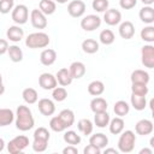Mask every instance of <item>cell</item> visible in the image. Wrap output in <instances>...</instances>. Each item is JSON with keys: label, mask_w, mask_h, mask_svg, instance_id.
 I'll return each mask as SVG.
<instances>
[{"label": "cell", "mask_w": 154, "mask_h": 154, "mask_svg": "<svg viewBox=\"0 0 154 154\" xmlns=\"http://www.w3.org/2000/svg\"><path fill=\"white\" fill-rule=\"evenodd\" d=\"M14 117H16V120H14L16 128L19 131H29L35 125V119L32 117V112L25 105H20L17 107Z\"/></svg>", "instance_id": "1"}, {"label": "cell", "mask_w": 154, "mask_h": 154, "mask_svg": "<svg viewBox=\"0 0 154 154\" xmlns=\"http://www.w3.org/2000/svg\"><path fill=\"white\" fill-rule=\"evenodd\" d=\"M49 42H51V38H49L48 34H46L43 31L31 32L25 38V46L28 48H31V49L46 48L49 45Z\"/></svg>", "instance_id": "2"}, {"label": "cell", "mask_w": 154, "mask_h": 154, "mask_svg": "<svg viewBox=\"0 0 154 154\" xmlns=\"http://www.w3.org/2000/svg\"><path fill=\"white\" fill-rule=\"evenodd\" d=\"M119 140H118V150L120 153H131L135 148L136 143V135L132 130H123L119 134Z\"/></svg>", "instance_id": "3"}, {"label": "cell", "mask_w": 154, "mask_h": 154, "mask_svg": "<svg viewBox=\"0 0 154 154\" xmlns=\"http://www.w3.org/2000/svg\"><path fill=\"white\" fill-rule=\"evenodd\" d=\"M29 146V138L24 135H19L13 137L7 143V152L10 154H20Z\"/></svg>", "instance_id": "4"}, {"label": "cell", "mask_w": 154, "mask_h": 154, "mask_svg": "<svg viewBox=\"0 0 154 154\" xmlns=\"http://www.w3.org/2000/svg\"><path fill=\"white\" fill-rule=\"evenodd\" d=\"M11 18L17 25L25 24L28 22V19H29V10H28V7L25 5H23V4L16 5L13 7V10L11 11Z\"/></svg>", "instance_id": "5"}, {"label": "cell", "mask_w": 154, "mask_h": 154, "mask_svg": "<svg viewBox=\"0 0 154 154\" xmlns=\"http://www.w3.org/2000/svg\"><path fill=\"white\" fill-rule=\"evenodd\" d=\"M141 61L147 69L154 67V46L152 43L144 45L141 48Z\"/></svg>", "instance_id": "6"}, {"label": "cell", "mask_w": 154, "mask_h": 154, "mask_svg": "<svg viewBox=\"0 0 154 154\" xmlns=\"http://www.w3.org/2000/svg\"><path fill=\"white\" fill-rule=\"evenodd\" d=\"M101 18L96 14H87L81 19V28L84 31H94L101 25Z\"/></svg>", "instance_id": "7"}, {"label": "cell", "mask_w": 154, "mask_h": 154, "mask_svg": "<svg viewBox=\"0 0 154 154\" xmlns=\"http://www.w3.org/2000/svg\"><path fill=\"white\" fill-rule=\"evenodd\" d=\"M30 23L35 29H38V30L45 29L48 24L47 16L43 14L38 8H34L30 12Z\"/></svg>", "instance_id": "8"}, {"label": "cell", "mask_w": 154, "mask_h": 154, "mask_svg": "<svg viewBox=\"0 0 154 154\" xmlns=\"http://www.w3.org/2000/svg\"><path fill=\"white\" fill-rule=\"evenodd\" d=\"M87 6L82 0H72L67 5V13L73 18H79L85 13Z\"/></svg>", "instance_id": "9"}, {"label": "cell", "mask_w": 154, "mask_h": 154, "mask_svg": "<svg viewBox=\"0 0 154 154\" xmlns=\"http://www.w3.org/2000/svg\"><path fill=\"white\" fill-rule=\"evenodd\" d=\"M38 85L45 90H53L58 85V82L54 75L49 72H43L38 77Z\"/></svg>", "instance_id": "10"}, {"label": "cell", "mask_w": 154, "mask_h": 154, "mask_svg": "<svg viewBox=\"0 0 154 154\" xmlns=\"http://www.w3.org/2000/svg\"><path fill=\"white\" fill-rule=\"evenodd\" d=\"M103 22L107 25L114 26L122 22V13L117 8H107L103 12Z\"/></svg>", "instance_id": "11"}, {"label": "cell", "mask_w": 154, "mask_h": 154, "mask_svg": "<svg viewBox=\"0 0 154 154\" xmlns=\"http://www.w3.org/2000/svg\"><path fill=\"white\" fill-rule=\"evenodd\" d=\"M37 107H38L40 113L42 116H46V117L53 116L54 112H55V105H54L53 100L47 99V97L40 99L38 100V103H37Z\"/></svg>", "instance_id": "12"}, {"label": "cell", "mask_w": 154, "mask_h": 154, "mask_svg": "<svg viewBox=\"0 0 154 154\" xmlns=\"http://www.w3.org/2000/svg\"><path fill=\"white\" fill-rule=\"evenodd\" d=\"M153 130H154V125H153V122L149 119H141L135 125V132L141 136L150 135Z\"/></svg>", "instance_id": "13"}, {"label": "cell", "mask_w": 154, "mask_h": 154, "mask_svg": "<svg viewBox=\"0 0 154 154\" xmlns=\"http://www.w3.org/2000/svg\"><path fill=\"white\" fill-rule=\"evenodd\" d=\"M119 36L124 40H130L135 35V25L130 20H125L119 23V29H118Z\"/></svg>", "instance_id": "14"}, {"label": "cell", "mask_w": 154, "mask_h": 154, "mask_svg": "<svg viewBox=\"0 0 154 154\" xmlns=\"http://www.w3.org/2000/svg\"><path fill=\"white\" fill-rule=\"evenodd\" d=\"M6 37L14 43L20 42L24 37V30L20 28V25H11L6 30Z\"/></svg>", "instance_id": "15"}, {"label": "cell", "mask_w": 154, "mask_h": 154, "mask_svg": "<svg viewBox=\"0 0 154 154\" xmlns=\"http://www.w3.org/2000/svg\"><path fill=\"white\" fill-rule=\"evenodd\" d=\"M57 60V52L52 48H46L40 54V61L45 66H51Z\"/></svg>", "instance_id": "16"}, {"label": "cell", "mask_w": 154, "mask_h": 154, "mask_svg": "<svg viewBox=\"0 0 154 154\" xmlns=\"http://www.w3.org/2000/svg\"><path fill=\"white\" fill-rule=\"evenodd\" d=\"M69 71H70L73 79H79L85 75L87 69H85V65L82 61H73L69 66Z\"/></svg>", "instance_id": "17"}, {"label": "cell", "mask_w": 154, "mask_h": 154, "mask_svg": "<svg viewBox=\"0 0 154 154\" xmlns=\"http://www.w3.org/2000/svg\"><path fill=\"white\" fill-rule=\"evenodd\" d=\"M55 78H57V82L61 87H67L73 81V78H72V76H71V73H70L67 67H63V69L58 70V72L55 75Z\"/></svg>", "instance_id": "18"}, {"label": "cell", "mask_w": 154, "mask_h": 154, "mask_svg": "<svg viewBox=\"0 0 154 154\" xmlns=\"http://www.w3.org/2000/svg\"><path fill=\"white\" fill-rule=\"evenodd\" d=\"M89 143L102 150L108 144V137L102 132H97V134H94L89 137Z\"/></svg>", "instance_id": "19"}, {"label": "cell", "mask_w": 154, "mask_h": 154, "mask_svg": "<svg viewBox=\"0 0 154 154\" xmlns=\"http://www.w3.org/2000/svg\"><path fill=\"white\" fill-rule=\"evenodd\" d=\"M150 79V76L147 71L144 70H141V69H137L135 71L131 72V76H130V81L131 83H143V84H148Z\"/></svg>", "instance_id": "20"}, {"label": "cell", "mask_w": 154, "mask_h": 154, "mask_svg": "<svg viewBox=\"0 0 154 154\" xmlns=\"http://www.w3.org/2000/svg\"><path fill=\"white\" fill-rule=\"evenodd\" d=\"M140 19L144 24H153L154 23V8L152 6H143L138 12Z\"/></svg>", "instance_id": "21"}, {"label": "cell", "mask_w": 154, "mask_h": 154, "mask_svg": "<svg viewBox=\"0 0 154 154\" xmlns=\"http://www.w3.org/2000/svg\"><path fill=\"white\" fill-rule=\"evenodd\" d=\"M108 108V103L107 101L101 97V96H95L91 101H90V109L94 113H99V112H103L107 111Z\"/></svg>", "instance_id": "22"}, {"label": "cell", "mask_w": 154, "mask_h": 154, "mask_svg": "<svg viewBox=\"0 0 154 154\" xmlns=\"http://www.w3.org/2000/svg\"><path fill=\"white\" fill-rule=\"evenodd\" d=\"M58 117L60 118V120L63 122V124L65 125L66 129L71 128L75 123V113L72 109L70 108H65V109H61L60 113L58 114Z\"/></svg>", "instance_id": "23"}, {"label": "cell", "mask_w": 154, "mask_h": 154, "mask_svg": "<svg viewBox=\"0 0 154 154\" xmlns=\"http://www.w3.org/2000/svg\"><path fill=\"white\" fill-rule=\"evenodd\" d=\"M14 113L10 108H0V128L11 125L14 122Z\"/></svg>", "instance_id": "24"}, {"label": "cell", "mask_w": 154, "mask_h": 154, "mask_svg": "<svg viewBox=\"0 0 154 154\" xmlns=\"http://www.w3.org/2000/svg\"><path fill=\"white\" fill-rule=\"evenodd\" d=\"M124 125H125L124 119L122 117H116V118L111 119L109 123H108L109 132L113 134V135H119L124 130Z\"/></svg>", "instance_id": "25"}, {"label": "cell", "mask_w": 154, "mask_h": 154, "mask_svg": "<svg viewBox=\"0 0 154 154\" xmlns=\"http://www.w3.org/2000/svg\"><path fill=\"white\" fill-rule=\"evenodd\" d=\"M130 103L136 111H143L147 107V99L144 95H137L131 94L130 96Z\"/></svg>", "instance_id": "26"}, {"label": "cell", "mask_w": 154, "mask_h": 154, "mask_svg": "<svg viewBox=\"0 0 154 154\" xmlns=\"http://www.w3.org/2000/svg\"><path fill=\"white\" fill-rule=\"evenodd\" d=\"M22 97H23V100H24L25 103H28V105H34V103H36L37 100H38V94H37L36 89L29 87V88H25V89L22 91Z\"/></svg>", "instance_id": "27"}, {"label": "cell", "mask_w": 154, "mask_h": 154, "mask_svg": "<svg viewBox=\"0 0 154 154\" xmlns=\"http://www.w3.org/2000/svg\"><path fill=\"white\" fill-rule=\"evenodd\" d=\"M38 10L46 14V16H51L57 10V2L53 0H41L38 4Z\"/></svg>", "instance_id": "28"}, {"label": "cell", "mask_w": 154, "mask_h": 154, "mask_svg": "<svg viewBox=\"0 0 154 154\" xmlns=\"http://www.w3.org/2000/svg\"><path fill=\"white\" fill-rule=\"evenodd\" d=\"M94 124L100 128V129H103L106 126H108V123L111 120V117L109 114L107 113V111H103V112H99V113H94Z\"/></svg>", "instance_id": "29"}, {"label": "cell", "mask_w": 154, "mask_h": 154, "mask_svg": "<svg viewBox=\"0 0 154 154\" xmlns=\"http://www.w3.org/2000/svg\"><path fill=\"white\" fill-rule=\"evenodd\" d=\"M77 128H78V130H79L81 134L88 136V135H91V132H93L94 123L90 119H88V118H82V119L78 120Z\"/></svg>", "instance_id": "30"}, {"label": "cell", "mask_w": 154, "mask_h": 154, "mask_svg": "<svg viewBox=\"0 0 154 154\" xmlns=\"http://www.w3.org/2000/svg\"><path fill=\"white\" fill-rule=\"evenodd\" d=\"M99 48H100L99 42L94 38H85L82 42V51L87 54H94L99 51Z\"/></svg>", "instance_id": "31"}, {"label": "cell", "mask_w": 154, "mask_h": 154, "mask_svg": "<svg viewBox=\"0 0 154 154\" xmlns=\"http://www.w3.org/2000/svg\"><path fill=\"white\" fill-rule=\"evenodd\" d=\"M113 112L116 113L117 117H122L123 118V117H125L130 112V105L126 101H124V100H119V101H117L114 103Z\"/></svg>", "instance_id": "32"}, {"label": "cell", "mask_w": 154, "mask_h": 154, "mask_svg": "<svg viewBox=\"0 0 154 154\" xmlns=\"http://www.w3.org/2000/svg\"><path fill=\"white\" fill-rule=\"evenodd\" d=\"M105 91V84L101 81H93L88 84V93L93 96H100Z\"/></svg>", "instance_id": "33"}, {"label": "cell", "mask_w": 154, "mask_h": 154, "mask_svg": "<svg viewBox=\"0 0 154 154\" xmlns=\"http://www.w3.org/2000/svg\"><path fill=\"white\" fill-rule=\"evenodd\" d=\"M7 53H8V57L11 59V61H13V63H19V61L23 60V51L17 45L8 46Z\"/></svg>", "instance_id": "34"}, {"label": "cell", "mask_w": 154, "mask_h": 154, "mask_svg": "<svg viewBox=\"0 0 154 154\" xmlns=\"http://www.w3.org/2000/svg\"><path fill=\"white\" fill-rule=\"evenodd\" d=\"M63 138H64L65 143L71 144V146H77V144H79L81 141H82L81 136H79L76 131H73V130H67V131H65L64 135H63Z\"/></svg>", "instance_id": "35"}, {"label": "cell", "mask_w": 154, "mask_h": 154, "mask_svg": "<svg viewBox=\"0 0 154 154\" xmlns=\"http://www.w3.org/2000/svg\"><path fill=\"white\" fill-rule=\"evenodd\" d=\"M99 40H100V42H101L102 45L109 46V45H112V43L114 42L116 36H114V32H113L111 29H103V30L100 32V35H99Z\"/></svg>", "instance_id": "36"}, {"label": "cell", "mask_w": 154, "mask_h": 154, "mask_svg": "<svg viewBox=\"0 0 154 154\" xmlns=\"http://www.w3.org/2000/svg\"><path fill=\"white\" fill-rule=\"evenodd\" d=\"M140 36H141V38H142L144 42H147V43L154 42V26H153L152 24L144 26V28L141 30Z\"/></svg>", "instance_id": "37"}, {"label": "cell", "mask_w": 154, "mask_h": 154, "mask_svg": "<svg viewBox=\"0 0 154 154\" xmlns=\"http://www.w3.org/2000/svg\"><path fill=\"white\" fill-rule=\"evenodd\" d=\"M52 97L54 101H58V102H61L64 100H66L67 97V90L65 89V87H55L53 90H52Z\"/></svg>", "instance_id": "38"}, {"label": "cell", "mask_w": 154, "mask_h": 154, "mask_svg": "<svg viewBox=\"0 0 154 154\" xmlns=\"http://www.w3.org/2000/svg\"><path fill=\"white\" fill-rule=\"evenodd\" d=\"M49 128L54 132H63V131L66 130L65 125L63 124V122L60 120V118L58 116H54V117L51 118V120H49Z\"/></svg>", "instance_id": "39"}, {"label": "cell", "mask_w": 154, "mask_h": 154, "mask_svg": "<svg viewBox=\"0 0 154 154\" xmlns=\"http://www.w3.org/2000/svg\"><path fill=\"white\" fill-rule=\"evenodd\" d=\"M149 91V88L147 84L143 83H131V94H137V95H144L147 96Z\"/></svg>", "instance_id": "40"}, {"label": "cell", "mask_w": 154, "mask_h": 154, "mask_svg": "<svg viewBox=\"0 0 154 154\" xmlns=\"http://www.w3.org/2000/svg\"><path fill=\"white\" fill-rule=\"evenodd\" d=\"M34 138H37V140H45V141H49L51 138V134L48 131V129L43 128V126H40L37 128L35 131H34Z\"/></svg>", "instance_id": "41"}, {"label": "cell", "mask_w": 154, "mask_h": 154, "mask_svg": "<svg viewBox=\"0 0 154 154\" xmlns=\"http://www.w3.org/2000/svg\"><path fill=\"white\" fill-rule=\"evenodd\" d=\"M32 150L36 152V153H42L47 149L48 147V141H45V140H37V138H34L32 141Z\"/></svg>", "instance_id": "42"}, {"label": "cell", "mask_w": 154, "mask_h": 154, "mask_svg": "<svg viewBox=\"0 0 154 154\" xmlns=\"http://www.w3.org/2000/svg\"><path fill=\"white\" fill-rule=\"evenodd\" d=\"M109 6V2L108 0H93L91 2V7L94 11L96 12H105Z\"/></svg>", "instance_id": "43"}, {"label": "cell", "mask_w": 154, "mask_h": 154, "mask_svg": "<svg viewBox=\"0 0 154 154\" xmlns=\"http://www.w3.org/2000/svg\"><path fill=\"white\" fill-rule=\"evenodd\" d=\"M14 7V0H0V13L7 14Z\"/></svg>", "instance_id": "44"}, {"label": "cell", "mask_w": 154, "mask_h": 154, "mask_svg": "<svg viewBox=\"0 0 154 154\" xmlns=\"http://www.w3.org/2000/svg\"><path fill=\"white\" fill-rule=\"evenodd\" d=\"M137 5V0H119V6L123 10H131Z\"/></svg>", "instance_id": "45"}, {"label": "cell", "mask_w": 154, "mask_h": 154, "mask_svg": "<svg viewBox=\"0 0 154 154\" xmlns=\"http://www.w3.org/2000/svg\"><path fill=\"white\" fill-rule=\"evenodd\" d=\"M83 153L84 154H100L101 153V149H99L97 147H95V146H93V144H88L84 149H83Z\"/></svg>", "instance_id": "46"}, {"label": "cell", "mask_w": 154, "mask_h": 154, "mask_svg": "<svg viewBox=\"0 0 154 154\" xmlns=\"http://www.w3.org/2000/svg\"><path fill=\"white\" fill-rule=\"evenodd\" d=\"M7 49H8V42H7V40L0 38V55L7 53Z\"/></svg>", "instance_id": "47"}, {"label": "cell", "mask_w": 154, "mask_h": 154, "mask_svg": "<svg viewBox=\"0 0 154 154\" xmlns=\"http://www.w3.org/2000/svg\"><path fill=\"white\" fill-rule=\"evenodd\" d=\"M63 154H78V149L76 148V146L69 144L67 147L63 149Z\"/></svg>", "instance_id": "48"}, {"label": "cell", "mask_w": 154, "mask_h": 154, "mask_svg": "<svg viewBox=\"0 0 154 154\" xmlns=\"http://www.w3.org/2000/svg\"><path fill=\"white\" fill-rule=\"evenodd\" d=\"M103 153L105 154H108V153H113V154H118L119 153V150L118 149H116V148H103Z\"/></svg>", "instance_id": "49"}, {"label": "cell", "mask_w": 154, "mask_h": 154, "mask_svg": "<svg viewBox=\"0 0 154 154\" xmlns=\"http://www.w3.org/2000/svg\"><path fill=\"white\" fill-rule=\"evenodd\" d=\"M140 154H153V149L152 148H143L140 150Z\"/></svg>", "instance_id": "50"}, {"label": "cell", "mask_w": 154, "mask_h": 154, "mask_svg": "<svg viewBox=\"0 0 154 154\" xmlns=\"http://www.w3.org/2000/svg\"><path fill=\"white\" fill-rule=\"evenodd\" d=\"M144 6H152L153 5V2H154V0H140Z\"/></svg>", "instance_id": "51"}, {"label": "cell", "mask_w": 154, "mask_h": 154, "mask_svg": "<svg viewBox=\"0 0 154 154\" xmlns=\"http://www.w3.org/2000/svg\"><path fill=\"white\" fill-rule=\"evenodd\" d=\"M5 146H6V143H5L4 138H1V137H0V152H2V150L5 149Z\"/></svg>", "instance_id": "52"}, {"label": "cell", "mask_w": 154, "mask_h": 154, "mask_svg": "<svg viewBox=\"0 0 154 154\" xmlns=\"http://www.w3.org/2000/svg\"><path fill=\"white\" fill-rule=\"evenodd\" d=\"M5 93V85L2 83H0V95H2Z\"/></svg>", "instance_id": "53"}, {"label": "cell", "mask_w": 154, "mask_h": 154, "mask_svg": "<svg viewBox=\"0 0 154 154\" xmlns=\"http://www.w3.org/2000/svg\"><path fill=\"white\" fill-rule=\"evenodd\" d=\"M53 1H55V2H58V4H61V5H63V4H66L69 0H53Z\"/></svg>", "instance_id": "54"}, {"label": "cell", "mask_w": 154, "mask_h": 154, "mask_svg": "<svg viewBox=\"0 0 154 154\" xmlns=\"http://www.w3.org/2000/svg\"><path fill=\"white\" fill-rule=\"evenodd\" d=\"M0 83H2V76H1V73H0Z\"/></svg>", "instance_id": "55"}]
</instances>
